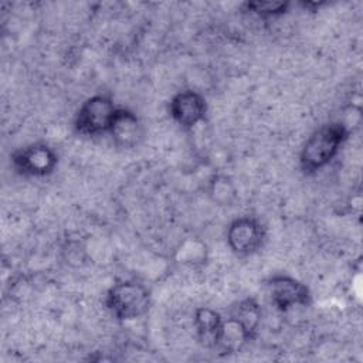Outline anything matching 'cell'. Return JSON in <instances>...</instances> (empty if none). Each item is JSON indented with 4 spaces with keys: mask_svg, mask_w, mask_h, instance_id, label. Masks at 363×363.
<instances>
[{
    "mask_svg": "<svg viewBox=\"0 0 363 363\" xmlns=\"http://www.w3.org/2000/svg\"><path fill=\"white\" fill-rule=\"evenodd\" d=\"M193 325L199 340L210 349H216L223 332L224 318L217 311L201 306L194 311Z\"/></svg>",
    "mask_w": 363,
    "mask_h": 363,
    "instance_id": "9",
    "label": "cell"
},
{
    "mask_svg": "<svg viewBox=\"0 0 363 363\" xmlns=\"http://www.w3.org/2000/svg\"><path fill=\"white\" fill-rule=\"evenodd\" d=\"M13 169L27 177H45L58 164L57 152L45 143H31L14 150L10 156Z\"/></svg>",
    "mask_w": 363,
    "mask_h": 363,
    "instance_id": "4",
    "label": "cell"
},
{
    "mask_svg": "<svg viewBox=\"0 0 363 363\" xmlns=\"http://www.w3.org/2000/svg\"><path fill=\"white\" fill-rule=\"evenodd\" d=\"M207 113L206 98L193 89L174 94L169 102V115L183 129H193L204 121Z\"/></svg>",
    "mask_w": 363,
    "mask_h": 363,
    "instance_id": "7",
    "label": "cell"
},
{
    "mask_svg": "<svg viewBox=\"0 0 363 363\" xmlns=\"http://www.w3.org/2000/svg\"><path fill=\"white\" fill-rule=\"evenodd\" d=\"M113 143L121 147H132L142 138V123L135 112L121 108L116 112L113 123L109 130Z\"/></svg>",
    "mask_w": 363,
    "mask_h": 363,
    "instance_id": "8",
    "label": "cell"
},
{
    "mask_svg": "<svg viewBox=\"0 0 363 363\" xmlns=\"http://www.w3.org/2000/svg\"><path fill=\"white\" fill-rule=\"evenodd\" d=\"M242 7L245 9V11H250L255 16L267 18V17H278L285 14L289 10L291 3L282 1V0H251V1H245Z\"/></svg>",
    "mask_w": 363,
    "mask_h": 363,
    "instance_id": "11",
    "label": "cell"
},
{
    "mask_svg": "<svg viewBox=\"0 0 363 363\" xmlns=\"http://www.w3.org/2000/svg\"><path fill=\"white\" fill-rule=\"evenodd\" d=\"M268 294L272 305L279 312H288L295 306H309L312 302V294L309 288L299 279L277 274L267 281Z\"/></svg>",
    "mask_w": 363,
    "mask_h": 363,
    "instance_id": "6",
    "label": "cell"
},
{
    "mask_svg": "<svg viewBox=\"0 0 363 363\" xmlns=\"http://www.w3.org/2000/svg\"><path fill=\"white\" fill-rule=\"evenodd\" d=\"M265 227L255 216H240L227 228L228 248L240 257H248L261 250L265 241Z\"/></svg>",
    "mask_w": 363,
    "mask_h": 363,
    "instance_id": "5",
    "label": "cell"
},
{
    "mask_svg": "<svg viewBox=\"0 0 363 363\" xmlns=\"http://www.w3.org/2000/svg\"><path fill=\"white\" fill-rule=\"evenodd\" d=\"M210 194L214 201L230 206L235 200V189L225 176H216L210 184Z\"/></svg>",
    "mask_w": 363,
    "mask_h": 363,
    "instance_id": "12",
    "label": "cell"
},
{
    "mask_svg": "<svg viewBox=\"0 0 363 363\" xmlns=\"http://www.w3.org/2000/svg\"><path fill=\"white\" fill-rule=\"evenodd\" d=\"M118 109L119 106L106 95L89 96L75 113L74 129L78 135L86 138L109 135Z\"/></svg>",
    "mask_w": 363,
    "mask_h": 363,
    "instance_id": "3",
    "label": "cell"
},
{
    "mask_svg": "<svg viewBox=\"0 0 363 363\" xmlns=\"http://www.w3.org/2000/svg\"><path fill=\"white\" fill-rule=\"evenodd\" d=\"M152 303L150 291L138 281L115 282L105 295V305L118 320H135L147 313Z\"/></svg>",
    "mask_w": 363,
    "mask_h": 363,
    "instance_id": "2",
    "label": "cell"
},
{
    "mask_svg": "<svg viewBox=\"0 0 363 363\" xmlns=\"http://www.w3.org/2000/svg\"><path fill=\"white\" fill-rule=\"evenodd\" d=\"M349 138L343 122H329L315 129L299 153V167L305 174H315L326 167L339 153Z\"/></svg>",
    "mask_w": 363,
    "mask_h": 363,
    "instance_id": "1",
    "label": "cell"
},
{
    "mask_svg": "<svg viewBox=\"0 0 363 363\" xmlns=\"http://www.w3.org/2000/svg\"><path fill=\"white\" fill-rule=\"evenodd\" d=\"M228 316H231L241 325L250 340L257 336L261 325L262 311L255 298H245L237 302L235 306L231 308Z\"/></svg>",
    "mask_w": 363,
    "mask_h": 363,
    "instance_id": "10",
    "label": "cell"
},
{
    "mask_svg": "<svg viewBox=\"0 0 363 363\" xmlns=\"http://www.w3.org/2000/svg\"><path fill=\"white\" fill-rule=\"evenodd\" d=\"M325 4H326L325 1H302V3H301L302 7L309 9V10H312V11L319 10V9H320L322 6H325Z\"/></svg>",
    "mask_w": 363,
    "mask_h": 363,
    "instance_id": "13",
    "label": "cell"
}]
</instances>
